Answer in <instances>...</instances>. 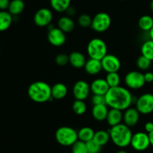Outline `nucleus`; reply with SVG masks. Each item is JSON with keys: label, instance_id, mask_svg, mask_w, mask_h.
<instances>
[{"label": "nucleus", "instance_id": "47", "mask_svg": "<svg viewBox=\"0 0 153 153\" xmlns=\"http://www.w3.org/2000/svg\"><path fill=\"white\" fill-rule=\"evenodd\" d=\"M152 115H153V112H152Z\"/></svg>", "mask_w": 153, "mask_h": 153}, {"label": "nucleus", "instance_id": "44", "mask_svg": "<svg viewBox=\"0 0 153 153\" xmlns=\"http://www.w3.org/2000/svg\"><path fill=\"white\" fill-rule=\"evenodd\" d=\"M116 153H128L126 151H125V150H120V151H118Z\"/></svg>", "mask_w": 153, "mask_h": 153}, {"label": "nucleus", "instance_id": "38", "mask_svg": "<svg viewBox=\"0 0 153 153\" xmlns=\"http://www.w3.org/2000/svg\"><path fill=\"white\" fill-rule=\"evenodd\" d=\"M144 74V80H145V82H148V83H150V82H153V73L152 72L150 71H147Z\"/></svg>", "mask_w": 153, "mask_h": 153}, {"label": "nucleus", "instance_id": "17", "mask_svg": "<svg viewBox=\"0 0 153 153\" xmlns=\"http://www.w3.org/2000/svg\"><path fill=\"white\" fill-rule=\"evenodd\" d=\"M108 110V106L106 104L94 105L91 113L94 119L99 122H102L106 120Z\"/></svg>", "mask_w": 153, "mask_h": 153}, {"label": "nucleus", "instance_id": "9", "mask_svg": "<svg viewBox=\"0 0 153 153\" xmlns=\"http://www.w3.org/2000/svg\"><path fill=\"white\" fill-rule=\"evenodd\" d=\"M130 145L136 151L141 152L147 149L150 146L149 134L146 132L143 131H139L134 134L131 137Z\"/></svg>", "mask_w": 153, "mask_h": 153}, {"label": "nucleus", "instance_id": "12", "mask_svg": "<svg viewBox=\"0 0 153 153\" xmlns=\"http://www.w3.org/2000/svg\"><path fill=\"white\" fill-rule=\"evenodd\" d=\"M91 86L85 80H78L73 87V94L76 100H85L91 93Z\"/></svg>", "mask_w": 153, "mask_h": 153}, {"label": "nucleus", "instance_id": "43", "mask_svg": "<svg viewBox=\"0 0 153 153\" xmlns=\"http://www.w3.org/2000/svg\"><path fill=\"white\" fill-rule=\"evenodd\" d=\"M150 9H151V10L153 12V0H152L150 2Z\"/></svg>", "mask_w": 153, "mask_h": 153}, {"label": "nucleus", "instance_id": "24", "mask_svg": "<svg viewBox=\"0 0 153 153\" xmlns=\"http://www.w3.org/2000/svg\"><path fill=\"white\" fill-rule=\"evenodd\" d=\"M25 9V3L22 0H11L7 11L13 16L20 14Z\"/></svg>", "mask_w": 153, "mask_h": 153}, {"label": "nucleus", "instance_id": "6", "mask_svg": "<svg viewBox=\"0 0 153 153\" xmlns=\"http://www.w3.org/2000/svg\"><path fill=\"white\" fill-rule=\"evenodd\" d=\"M111 25V18L105 12H100L92 18L91 28L97 32H104L110 28Z\"/></svg>", "mask_w": 153, "mask_h": 153}, {"label": "nucleus", "instance_id": "18", "mask_svg": "<svg viewBox=\"0 0 153 153\" xmlns=\"http://www.w3.org/2000/svg\"><path fill=\"white\" fill-rule=\"evenodd\" d=\"M84 68L86 73L90 75H97L102 70L101 61L91 58L87 60Z\"/></svg>", "mask_w": 153, "mask_h": 153}, {"label": "nucleus", "instance_id": "2", "mask_svg": "<svg viewBox=\"0 0 153 153\" xmlns=\"http://www.w3.org/2000/svg\"><path fill=\"white\" fill-rule=\"evenodd\" d=\"M28 95L35 103H46L52 99V86L44 81H35L28 86Z\"/></svg>", "mask_w": 153, "mask_h": 153}, {"label": "nucleus", "instance_id": "32", "mask_svg": "<svg viewBox=\"0 0 153 153\" xmlns=\"http://www.w3.org/2000/svg\"><path fill=\"white\" fill-rule=\"evenodd\" d=\"M72 153H88L86 142L78 140L72 146Z\"/></svg>", "mask_w": 153, "mask_h": 153}, {"label": "nucleus", "instance_id": "45", "mask_svg": "<svg viewBox=\"0 0 153 153\" xmlns=\"http://www.w3.org/2000/svg\"><path fill=\"white\" fill-rule=\"evenodd\" d=\"M0 52H1V46H0Z\"/></svg>", "mask_w": 153, "mask_h": 153}, {"label": "nucleus", "instance_id": "29", "mask_svg": "<svg viewBox=\"0 0 153 153\" xmlns=\"http://www.w3.org/2000/svg\"><path fill=\"white\" fill-rule=\"evenodd\" d=\"M105 80L107 81L108 84L110 88L119 86L120 85V76L118 72H111L107 73L105 76Z\"/></svg>", "mask_w": 153, "mask_h": 153}, {"label": "nucleus", "instance_id": "10", "mask_svg": "<svg viewBox=\"0 0 153 153\" xmlns=\"http://www.w3.org/2000/svg\"><path fill=\"white\" fill-rule=\"evenodd\" d=\"M53 19V14L50 9L42 8L37 10L34 16V22L39 27L49 26Z\"/></svg>", "mask_w": 153, "mask_h": 153}, {"label": "nucleus", "instance_id": "41", "mask_svg": "<svg viewBox=\"0 0 153 153\" xmlns=\"http://www.w3.org/2000/svg\"><path fill=\"white\" fill-rule=\"evenodd\" d=\"M149 134V141H150V145H152L153 146V130L152 132H150Z\"/></svg>", "mask_w": 153, "mask_h": 153}, {"label": "nucleus", "instance_id": "19", "mask_svg": "<svg viewBox=\"0 0 153 153\" xmlns=\"http://www.w3.org/2000/svg\"><path fill=\"white\" fill-rule=\"evenodd\" d=\"M123 112L122 110L110 108L106 118V121L111 127H113L120 124L121 122L123 121Z\"/></svg>", "mask_w": 153, "mask_h": 153}, {"label": "nucleus", "instance_id": "25", "mask_svg": "<svg viewBox=\"0 0 153 153\" xmlns=\"http://www.w3.org/2000/svg\"><path fill=\"white\" fill-rule=\"evenodd\" d=\"M95 131L90 127H83L78 130V138L79 140L88 142L94 139Z\"/></svg>", "mask_w": 153, "mask_h": 153}, {"label": "nucleus", "instance_id": "7", "mask_svg": "<svg viewBox=\"0 0 153 153\" xmlns=\"http://www.w3.org/2000/svg\"><path fill=\"white\" fill-rule=\"evenodd\" d=\"M135 108L140 114L148 115L153 112V94L144 93L135 101Z\"/></svg>", "mask_w": 153, "mask_h": 153}, {"label": "nucleus", "instance_id": "20", "mask_svg": "<svg viewBox=\"0 0 153 153\" xmlns=\"http://www.w3.org/2000/svg\"><path fill=\"white\" fill-rule=\"evenodd\" d=\"M67 93L68 88L63 82H57L52 86V97L53 99L61 100L67 96Z\"/></svg>", "mask_w": 153, "mask_h": 153}, {"label": "nucleus", "instance_id": "27", "mask_svg": "<svg viewBox=\"0 0 153 153\" xmlns=\"http://www.w3.org/2000/svg\"><path fill=\"white\" fill-rule=\"evenodd\" d=\"M138 26L142 31L149 32L153 27V18L149 15H143L138 20Z\"/></svg>", "mask_w": 153, "mask_h": 153}, {"label": "nucleus", "instance_id": "39", "mask_svg": "<svg viewBox=\"0 0 153 153\" xmlns=\"http://www.w3.org/2000/svg\"><path fill=\"white\" fill-rule=\"evenodd\" d=\"M144 129H145V132H146L147 134H149L150 132H152L153 130V122H147L145 123Z\"/></svg>", "mask_w": 153, "mask_h": 153}, {"label": "nucleus", "instance_id": "14", "mask_svg": "<svg viewBox=\"0 0 153 153\" xmlns=\"http://www.w3.org/2000/svg\"><path fill=\"white\" fill-rule=\"evenodd\" d=\"M140 113L135 107L130 106L128 109L124 110L123 121L124 124L129 128L134 127L140 120Z\"/></svg>", "mask_w": 153, "mask_h": 153}, {"label": "nucleus", "instance_id": "37", "mask_svg": "<svg viewBox=\"0 0 153 153\" xmlns=\"http://www.w3.org/2000/svg\"><path fill=\"white\" fill-rule=\"evenodd\" d=\"M10 2V0H0V10H7Z\"/></svg>", "mask_w": 153, "mask_h": 153}, {"label": "nucleus", "instance_id": "28", "mask_svg": "<svg viewBox=\"0 0 153 153\" xmlns=\"http://www.w3.org/2000/svg\"><path fill=\"white\" fill-rule=\"evenodd\" d=\"M141 55L153 61V40H147L143 42L140 48Z\"/></svg>", "mask_w": 153, "mask_h": 153}, {"label": "nucleus", "instance_id": "1", "mask_svg": "<svg viewBox=\"0 0 153 153\" xmlns=\"http://www.w3.org/2000/svg\"><path fill=\"white\" fill-rule=\"evenodd\" d=\"M106 105L109 108L124 111L131 106L134 101L132 94L123 86L110 88L105 94Z\"/></svg>", "mask_w": 153, "mask_h": 153}, {"label": "nucleus", "instance_id": "30", "mask_svg": "<svg viewBox=\"0 0 153 153\" xmlns=\"http://www.w3.org/2000/svg\"><path fill=\"white\" fill-rule=\"evenodd\" d=\"M72 108L73 112L78 116L83 115L87 111V105L84 100H76L73 102Z\"/></svg>", "mask_w": 153, "mask_h": 153}, {"label": "nucleus", "instance_id": "42", "mask_svg": "<svg viewBox=\"0 0 153 153\" xmlns=\"http://www.w3.org/2000/svg\"><path fill=\"white\" fill-rule=\"evenodd\" d=\"M149 37H150V39L153 40V27L152 28V29L149 32Z\"/></svg>", "mask_w": 153, "mask_h": 153}, {"label": "nucleus", "instance_id": "22", "mask_svg": "<svg viewBox=\"0 0 153 153\" xmlns=\"http://www.w3.org/2000/svg\"><path fill=\"white\" fill-rule=\"evenodd\" d=\"M13 16L7 10H0V32L8 29L13 22Z\"/></svg>", "mask_w": 153, "mask_h": 153}, {"label": "nucleus", "instance_id": "16", "mask_svg": "<svg viewBox=\"0 0 153 153\" xmlns=\"http://www.w3.org/2000/svg\"><path fill=\"white\" fill-rule=\"evenodd\" d=\"M87 59L85 55L79 51H73L69 55V63L76 68H84Z\"/></svg>", "mask_w": 153, "mask_h": 153}, {"label": "nucleus", "instance_id": "40", "mask_svg": "<svg viewBox=\"0 0 153 153\" xmlns=\"http://www.w3.org/2000/svg\"><path fill=\"white\" fill-rule=\"evenodd\" d=\"M66 12H67V16L71 17V16H74V15L76 14V9H75L73 7H71V6H70V7L67 9Z\"/></svg>", "mask_w": 153, "mask_h": 153}, {"label": "nucleus", "instance_id": "23", "mask_svg": "<svg viewBox=\"0 0 153 153\" xmlns=\"http://www.w3.org/2000/svg\"><path fill=\"white\" fill-rule=\"evenodd\" d=\"M71 0H50L51 8L58 13H64L70 7Z\"/></svg>", "mask_w": 153, "mask_h": 153}, {"label": "nucleus", "instance_id": "31", "mask_svg": "<svg viewBox=\"0 0 153 153\" xmlns=\"http://www.w3.org/2000/svg\"><path fill=\"white\" fill-rule=\"evenodd\" d=\"M151 64H152V61L142 55L140 56L137 58V61H136V65H137V67L140 70H148L150 68Z\"/></svg>", "mask_w": 153, "mask_h": 153}, {"label": "nucleus", "instance_id": "3", "mask_svg": "<svg viewBox=\"0 0 153 153\" xmlns=\"http://www.w3.org/2000/svg\"><path fill=\"white\" fill-rule=\"evenodd\" d=\"M112 142L120 148H125L130 145L132 137L131 128L124 123L111 127L108 130Z\"/></svg>", "mask_w": 153, "mask_h": 153}, {"label": "nucleus", "instance_id": "21", "mask_svg": "<svg viewBox=\"0 0 153 153\" xmlns=\"http://www.w3.org/2000/svg\"><path fill=\"white\" fill-rule=\"evenodd\" d=\"M58 27L64 33L71 32L75 28V22L70 16H63L58 20Z\"/></svg>", "mask_w": 153, "mask_h": 153}, {"label": "nucleus", "instance_id": "11", "mask_svg": "<svg viewBox=\"0 0 153 153\" xmlns=\"http://www.w3.org/2000/svg\"><path fill=\"white\" fill-rule=\"evenodd\" d=\"M102 70L107 73L118 72L121 68V62L120 58L113 54H107L101 60Z\"/></svg>", "mask_w": 153, "mask_h": 153}, {"label": "nucleus", "instance_id": "33", "mask_svg": "<svg viewBox=\"0 0 153 153\" xmlns=\"http://www.w3.org/2000/svg\"><path fill=\"white\" fill-rule=\"evenodd\" d=\"M78 23L83 28L91 27V23H92V18L91 17L90 15L87 14H81L78 18Z\"/></svg>", "mask_w": 153, "mask_h": 153}, {"label": "nucleus", "instance_id": "35", "mask_svg": "<svg viewBox=\"0 0 153 153\" xmlns=\"http://www.w3.org/2000/svg\"><path fill=\"white\" fill-rule=\"evenodd\" d=\"M55 62L59 66H65L69 63V56L64 53H60L55 57Z\"/></svg>", "mask_w": 153, "mask_h": 153}, {"label": "nucleus", "instance_id": "34", "mask_svg": "<svg viewBox=\"0 0 153 153\" xmlns=\"http://www.w3.org/2000/svg\"><path fill=\"white\" fill-rule=\"evenodd\" d=\"M88 153H100L101 152L102 146L95 142L94 140L86 142Z\"/></svg>", "mask_w": 153, "mask_h": 153}, {"label": "nucleus", "instance_id": "5", "mask_svg": "<svg viewBox=\"0 0 153 153\" xmlns=\"http://www.w3.org/2000/svg\"><path fill=\"white\" fill-rule=\"evenodd\" d=\"M87 52L91 58L101 61L108 54V47L105 42L101 38L91 39L87 46Z\"/></svg>", "mask_w": 153, "mask_h": 153}, {"label": "nucleus", "instance_id": "15", "mask_svg": "<svg viewBox=\"0 0 153 153\" xmlns=\"http://www.w3.org/2000/svg\"><path fill=\"white\" fill-rule=\"evenodd\" d=\"M90 86H91V91L93 94H100V95H105L110 88L107 81L105 80V79H102V78L95 79L91 82Z\"/></svg>", "mask_w": 153, "mask_h": 153}, {"label": "nucleus", "instance_id": "8", "mask_svg": "<svg viewBox=\"0 0 153 153\" xmlns=\"http://www.w3.org/2000/svg\"><path fill=\"white\" fill-rule=\"evenodd\" d=\"M125 83L131 89H140L145 85L144 74L138 70H131L125 76Z\"/></svg>", "mask_w": 153, "mask_h": 153}, {"label": "nucleus", "instance_id": "13", "mask_svg": "<svg viewBox=\"0 0 153 153\" xmlns=\"http://www.w3.org/2000/svg\"><path fill=\"white\" fill-rule=\"evenodd\" d=\"M66 33L58 27H52L49 28L47 34V39L49 43L54 46H61L65 44L67 40Z\"/></svg>", "mask_w": 153, "mask_h": 153}, {"label": "nucleus", "instance_id": "26", "mask_svg": "<svg viewBox=\"0 0 153 153\" xmlns=\"http://www.w3.org/2000/svg\"><path fill=\"white\" fill-rule=\"evenodd\" d=\"M93 140L99 145L103 146L106 145L111 140L110 134H109L108 130L107 131L105 130H99L95 132Z\"/></svg>", "mask_w": 153, "mask_h": 153}, {"label": "nucleus", "instance_id": "46", "mask_svg": "<svg viewBox=\"0 0 153 153\" xmlns=\"http://www.w3.org/2000/svg\"><path fill=\"white\" fill-rule=\"evenodd\" d=\"M120 1H125V0H120Z\"/></svg>", "mask_w": 153, "mask_h": 153}, {"label": "nucleus", "instance_id": "36", "mask_svg": "<svg viewBox=\"0 0 153 153\" xmlns=\"http://www.w3.org/2000/svg\"><path fill=\"white\" fill-rule=\"evenodd\" d=\"M91 102H92L93 105L106 104L105 96L100 95V94H94L91 98Z\"/></svg>", "mask_w": 153, "mask_h": 153}, {"label": "nucleus", "instance_id": "4", "mask_svg": "<svg viewBox=\"0 0 153 153\" xmlns=\"http://www.w3.org/2000/svg\"><path fill=\"white\" fill-rule=\"evenodd\" d=\"M55 136L57 142L64 146H72L79 140L77 130L69 126L58 128Z\"/></svg>", "mask_w": 153, "mask_h": 153}]
</instances>
